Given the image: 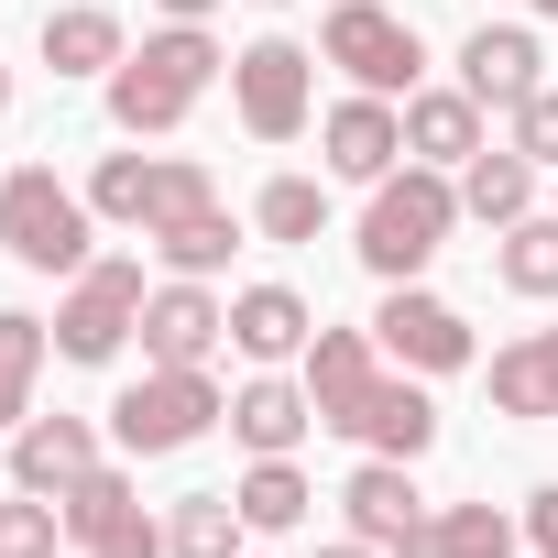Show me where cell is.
Returning a JSON list of instances; mask_svg holds the SVG:
<instances>
[{"label": "cell", "instance_id": "cell-5", "mask_svg": "<svg viewBox=\"0 0 558 558\" xmlns=\"http://www.w3.org/2000/svg\"><path fill=\"white\" fill-rule=\"evenodd\" d=\"M318 66H340V77L373 88V99H416V88H427V45H416L405 12H384V0H329Z\"/></svg>", "mask_w": 558, "mask_h": 558}, {"label": "cell", "instance_id": "cell-21", "mask_svg": "<svg viewBox=\"0 0 558 558\" xmlns=\"http://www.w3.org/2000/svg\"><path fill=\"white\" fill-rule=\"evenodd\" d=\"M460 219H482V230H514V219H536V165L504 143H482L471 165H460Z\"/></svg>", "mask_w": 558, "mask_h": 558}, {"label": "cell", "instance_id": "cell-24", "mask_svg": "<svg viewBox=\"0 0 558 558\" xmlns=\"http://www.w3.org/2000/svg\"><path fill=\"white\" fill-rule=\"evenodd\" d=\"M493 274H504V296H558V208H536V219H514V230H493Z\"/></svg>", "mask_w": 558, "mask_h": 558}, {"label": "cell", "instance_id": "cell-19", "mask_svg": "<svg viewBox=\"0 0 558 558\" xmlns=\"http://www.w3.org/2000/svg\"><path fill=\"white\" fill-rule=\"evenodd\" d=\"M482 384H493V416H525V427H536V416H558V329L504 340Z\"/></svg>", "mask_w": 558, "mask_h": 558}, {"label": "cell", "instance_id": "cell-25", "mask_svg": "<svg viewBox=\"0 0 558 558\" xmlns=\"http://www.w3.org/2000/svg\"><path fill=\"white\" fill-rule=\"evenodd\" d=\"M45 351H56V329H45L34 307H0V427H23V416H34Z\"/></svg>", "mask_w": 558, "mask_h": 558}, {"label": "cell", "instance_id": "cell-26", "mask_svg": "<svg viewBox=\"0 0 558 558\" xmlns=\"http://www.w3.org/2000/svg\"><path fill=\"white\" fill-rule=\"evenodd\" d=\"M230 504H241V525H252V536H296L318 493H307V471H296V460H252Z\"/></svg>", "mask_w": 558, "mask_h": 558}, {"label": "cell", "instance_id": "cell-27", "mask_svg": "<svg viewBox=\"0 0 558 558\" xmlns=\"http://www.w3.org/2000/svg\"><path fill=\"white\" fill-rule=\"evenodd\" d=\"M154 252H165V274H197V286H208V274H219V263L241 252V219H230V208L208 197V208L165 219V230H154Z\"/></svg>", "mask_w": 558, "mask_h": 558}, {"label": "cell", "instance_id": "cell-35", "mask_svg": "<svg viewBox=\"0 0 558 558\" xmlns=\"http://www.w3.org/2000/svg\"><path fill=\"white\" fill-rule=\"evenodd\" d=\"M154 12H165V23H208V12H219V0H154Z\"/></svg>", "mask_w": 558, "mask_h": 558}, {"label": "cell", "instance_id": "cell-18", "mask_svg": "<svg viewBox=\"0 0 558 558\" xmlns=\"http://www.w3.org/2000/svg\"><path fill=\"white\" fill-rule=\"evenodd\" d=\"M88 471H99V427L88 416H23L12 427V482L23 493H66Z\"/></svg>", "mask_w": 558, "mask_h": 558}, {"label": "cell", "instance_id": "cell-10", "mask_svg": "<svg viewBox=\"0 0 558 558\" xmlns=\"http://www.w3.org/2000/svg\"><path fill=\"white\" fill-rule=\"evenodd\" d=\"M307 395H318V427L362 438V416H373V395H384V340H373V329H318V340H307Z\"/></svg>", "mask_w": 558, "mask_h": 558}, {"label": "cell", "instance_id": "cell-16", "mask_svg": "<svg viewBox=\"0 0 558 558\" xmlns=\"http://www.w3.org/2000/svg\"><path fill=\"white\" fill-rule=\"evenodd\" d=\"M340 514H351V536H373V547H405V536L427 525L416 460H362V471L340 482Z\"/></svg>", "mask_w": 558, "mask_h": 558}, {"label": "cell", "instance_id": "cell-32", "mask_svg": "<svg viewBox=\"0 0 558 558\" xmlns=\"http://www.w3.org/2000/svg\"><path fill=\"white\" fill-rule=\"evenodd\" d=\"M504 121H514V154H525L536 175H558V88H536V99L504 110Z\"/></svg>", "mask_w": 558, "mask_h": 558}, {"label": "cell", "instance_id": "cell-9", "mask_svg": "<svg viewBox=\"0 0 558 558\" xmlns=\"http://www.w3.org/2000/svg\"><path fill=\"white\" fill-rule=\"evenodd\" d=\"M373 340H384L395 373H471V362H482V351H471V318H460L449 296H427V286H395L384 318H373Z\"/></svg>", "mask_w": 558, "mask_h": 558}, {"label": "cell", "instance_id": "cell-31", "mask_svg": "<svg viewBox=\"0 0 558 558\" xmlns=\"http://www.w3.org/2000/svg\"><path fill=\"white\" fill-rule=\"evenodd\" d=\"M56 547H66V504L12 482V493H0V558H56Z\"/></svg>", "mask_w": 558, "mask_h": 558}, {"label": "cell", "instance_id": "cell-4", "mask_svg": "<svg viewBox=\"0 0 558 558\" xmlns=\"http://www.w3.org/2000/svg\"><path fill=\"white\" fill-rule=\"evenodd\" d=\"M219 416H230V395H219L208 373H165V362H143V384L110 395V449H121V460H175V449H197Z\"/></svg>", "mask_w": 558, "mask_h": 558}, {"label": "cell", "instance_id": "cell-30", "mask_svg": "<svg viewBox=\"0 0 558 558\" xmlns=\"http://www.w3.org/2000/svg\"><path fill=\"white\" fill-rule=\"evenodd\" d=\"M252 230H263V241H318V230H329V186H318V175H274V186L252 197Z\"/></svg>", "mask_w": 558, "mask_h": 558}, {"label": "cell", "instance_id": "cell-36", "mask_svg": "<svg viewBox=\"0 0 558 558\" xmlns=\"http://www.w3.org/2000/svg\"><path fill=\"white\" fill-rule=\"evenodd\" d=\"M307 558H384L373 536H340V547H307Z\"/></svg>", "mask_w": 558, "mask_h": 558}, {"label": "cell", "instance_id": "cell-1", "mask_svg": "<svg viewBox=\"0 0 558 558\" xmlns=\"http://www.w3.org/2000/svg\"><path fill=\"white\" fill-rule=\"evenodd\" d=\"M219 66H230V56L208 45V23H165V34H143V56H121L99 88H110V121H121L132 143H165V132H186V110L208 99Z\"/></svg>", "mask_w": 558, "mask_h": 558}, {"label": "cell", "instance_id": "cell-7", "mask_svg": "<svg viewBox=\"0 0 558 558\" xmlns=\"http://www.w3.org/2000/svg\"><path fill=\"white\" fill-rule=\"evenodd\" d=\"M143 296H154V286H143V263H132V252H99L88 274H66L56 351H66V362H88V373H99V362H121V340L143 329Z\"/></svg>", "mask_w": 558, "mask_h": 558}, {"label": "cell", "instance_id": "cell-38", "mask_svg": "<svg viewBox=\"0 0 558 558\" xmlns=\"http://www.w3.org/2000/svg\"><path fill=\"white\" fill-rule=\"evenodd\" d=\"M536 12H547V23H558V0H536Z\"/></svg>", "mask_w": 558, "mask_h": 558}, {"label": "cell", "instance_id": "cell-8", "mask_svg": "<svg viewBox=\"0 0 558 558\" xmlns=\"http://www.w3.org/2000/svg\"><path fill=\"white\" fill-rule=\"evenodd\" d=\"M230 110H241V132H252V143H296V132H307V110H318V56H307V45H286V34L241 45V56H230Z\"/></svg>", "mask_w": 558, "mask_h": 558}, {"label": "cell", "instance_id": "cell-23", "mask_svg": "<svg viewBox=\"0 0 558 558\" xmlns=\"http://www.w3.org/2000/svg\"><path fill=\"white\" fill-rule=\"evenodd\" d=\"M395 558H514V525H504L493 504H427V525H416Z\"/></svg>", "mask_w": 558, "mask_h": 558}, {"label": "cell", "instance_id": "cell-37", "mask_svg": "<svg viewBox=\"0 0 558 558\" xmlns=\"http://www.w3.org/2000/svg\"><path fill=\"white\" fill-rule=\"evenodd\" d=\"M0 110H12V66H0Z\"/></svg>", "mask_w": 558, "mask_h": 558}, {"label": "cell", "instance_id": "cell-28", "mask_svg": "<svg viewBox=\"0 0 558 558\" xmlns=\"http://www.w3.org/2000/svg\"><path fill=\"white\" fill-rule=\"evenodd\" d=\"M56 504H66V536H77V547H110V536H121V525L143 514V493H132V471H110V460H99L88 482H66Z\"/></svg>", "mask_w": 558, "mask_h": 558}, {"label": "cell", "instance_id": "cell-3", "mask_svg": "<svg viewBox=\"0 0 558 558\" xmlns=\"http://www.w3.org/2000/svg\"><path fill=\"white\" fill-rule=\"evenodd\" d=\"M99 208H88V186H66L56 165H12L0 175V252H12L23 274H88L99 252Z\"/></svg>", "mask_w": 558, "mask_h": 558}, {"label": "cell", "instance_id": "cell-15", "mask_svg": "<svg viewBox=\"0 0 558 558\" xmlns=\"http://www.w3.org/2000/svg\"><path fill=\"white\" fill-rule=\"evenodd\" d=\"M318 427V395H307V373L286 384V373H252L241 395H230V438L252 449V460H296V438Z\"/></svg>", "mask_w": 558, "mask_h": 558}, {"label": "cell", "instance_id": "cell-34", "mask_svg": "<svg viewBox=\"0 0 558 558\" xmlns=\"http://www.w3.org/2000/svg\"><path fill=\"white\" fill-rule=\"evenodd\" d=\"M525 536H536V558H558V482L525 493Z\"/></svg>", "mask_w": 558, "mask_h": 558}, {"label": "cell", "instance_id": "cell-13", "mask_svg": "<svg viewBox=\"0 0 558 558\" xmlns=\"http://www.w3.org/2000/svg\"><path fill=\"white\" fill-rule=\"evenodd\" d=\"M307 340H318V307H307L296 286H241V296H230V351H241L252 373L307 362Z\"/></svg>", "mask_w": 558, "mask_h": 558}, {"label": "cell", "instance_id": "cell-22", "mask_svg": "<svg viewBox=\"0 0 558 558\" xmlns=\"http://www.w3.org/2000/svg\"><path fill=\"white\" fill-rule=\"evenodd\" d=\"M362 449H373V460H427V449H438L427 373H384V395H373V416H362Z\"/></svg>", "mask_w": 558, "mask_h": 558}, {"label": "cell", "instance_id": "cell-33", "mask_svg": "<svg viewBox=\"0 0 558 558\" xmlns=\"http://www.w3.org/2000/svg\"><path fill=\"white\" fill-rule=\"evenodd\" d=\"M88 558H165V525H154V514H132V525H121L110 547H88Z\"/></svg>", "mask_w": 558, "mask_h": 558}, {"label": "cell", "instance_id": "cell-11", "mask_svg": "<svg viewBox=\"0 0 558 558\" xmlns=\"http://www.w3.org/2000/svg\"><path fill=\"white\" fill-rule=\"evenodd\" d=\"M219 340H230V307L197 286V274H175V286L143 296V362H165V373H208Z\"/></svg>", "mask_w": 558, "mask_h": 558}, {"label": "cell", "instance_id": "cell-20", "mask_svg": "<svg viewBox=\"0 0 558 558\" xmlns=\"http://www.w3.org/2000/svg\"><path fill=\"white\" fill-rule=\"evenodd\" d=\"M132 45H121V12L110 0H66V12H45V66L56 77H110Z\"/></svg>", "mask_w": 558, "mask_h": 558}, {"label": "cell", "instance_id": "cell-29", "mask_svg": "<svg viewBox=\"0 0 558 558\" xmlns=\"http://www.w3.org/2000/svg\"><path fill=\"white\" fill-rule=\"evenodd\" d=\"M241 504L230 493H175V514H165V558H241Z\"/></svg>", "mask_w": 558, "mask_h": 558}, {"label": "cell", "instance_id": "cell-6", "mask_svg": "<svg viewBox=\"0 0 558 558\" xmlns=\"http://www.w3.org/2000/svg\"><path fill=\"white\" fill-rule=\"evenodd\" d=\"M219 186H208V165L197 154H99V175H88V208L110 219V230H165V219H186V208H208Z\"/></svg>", "mask_w": 558, "mask_h": 558}, {"label": "cell", "instance_id": "cell-14", "mask_svg": "<svg viewBox=\"0 0 558 558\" xmlns=\"http://www.w3.org/2000/svg\"><path fill=\"white\" fill-rule=\"evenodd\" d=\"M460 88H471L482 110H525V99L547 88V56H536V34H525V23H482V34L460 45Z\"/></svg>", "mask_w": 558, "mask_h": 558}, {"label": "cell", "instance_id": "cell-2", "mask_svg": "<svg viewBox=\"0 0 558 558\" xmlns=\"http://www.w3.org/2000/svg\"><path fill=\"white\" fill-rule=\"evenodd\" d=\"M449 230H460V175H438V165H395V175L373 186L351 252L384 274V286H416V274L449 252Z\"/></svg>", "mask_w": 558, "mask_h": 558}, {"label": "cell", "instance_id": "cell-12", "mask_svg": "<svg viewBox=\"0 0 558 558\" xmlns=\"http://www.w3.org/2000/svg\"><path fill=\"white\" fill-rule=\"evenodd\" d=\"M318 154H329V175H351V186H384V175L405 165V99H373V88H351V99L318 121Z\"/></svg>", "mask_w": 558, "mask_h": 558}, {"label": "cell", "instance_id": "cell-17", "mask_svg": "<svg viewBox=\"0 0 558 558\" xmlns=\"http://www.w3.org/2000/svg\"><path fill=\"white\" fill-rule=\"evenodd\" d=\"M482 154V99L449 77V88H416L405 99V165H438V175H460Z\"/></svg>", "mask_w": 558, "mask_h": 558}]
</instances>
